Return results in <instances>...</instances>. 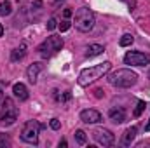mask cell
<instances>
[{
  "instance_id": "1",
  "label": "cell",
  "mask_w": 150,
  "mask_h": 148,
  "mask_svg": "<svg viewBox=\"0 0 150 148\" xmlns=\"http://www.w3.org/2000/svg\"><path fill=\"white\" fill-rule=\"evenodd\" d=\"M110 68H112V63H110V61H103V63H100V65H94V66H91V68L82 70L80 75H79V85L87 87V85L93 84L94 80H98V78H101L103 75H107L110 72Z\"/></svg>"
},
{
  "instance_id": "2",
  "label": "cell",
  "mask_w": 150,
  "mask_h": 148,
  "mask_svg": "<svg viewBox=\"0 0 150 148\" xmlns=\"http://www.w3.org/2000/svg\"><path fill=\"white\" fill-rule=\"evenodd\" d=\"M108 82L115 87L127 89V87H133L138 82V75L129 68H122V70H117L112 75H108Z\"/></svg>"
},
{
  "instance_id": "3",
  "label": "cell",
  "mask_w": 150,
  "mask_h": 148,
  "mask_svg": "<svg viewBox=\"0 0 150 148\" xmlns=\"http://www.w3.org/2000/svg\"><path fill=\"white\" fill-rule=\"evenodd\" d=\"M74 23H75V28H77L79 32H82V33L91 32L93 26H94V12H93L91 9H87V7L77 9Z\"/></svg>"
},
{
  "instance_id": "4",
  "label": "cell",
  "mask_w": 150,
  "mask_h": 148,
  "mask_svg": "<svg viewBox=\"0 0 150 148\" xmlns=\"http://www.w3.org/2000/svg\"><path fill=\"white\" fill-rule=\"evenodd\" d=\"M61 49H63V38L58 37V35H51V37H47L37 47L38 54H40L44 59L51 58L52 54H56V52H58V51H61Z\"/></svg>"
},
{
  "instance_id": "5",
  "label": "cell",
  "mask_w": 150,
  "mask_h": 148,
  "mask_svg": "<svg viewBox=\"0 0 150 148\" xmlns=\"http://www.w3.org/2000/svg\"><path fill=\"white\" fill-rule=\"evenodd\" d=\"M18 115H19V110L14 105V101L11 98H5L0 106V122L4 125H12L18 120Z\"/></svg>"
},
{
  "instance_id": "6",
  "label": "cell",
  "mask_w": 150,
  "mask_h": 148,
  "mask_svg": "<svg viewBox=\"0 0 150 148\" xmlns=\"http://www.w3.org/2000/svg\"><path fill=\"white\" fill-rule=\"evenodd\" d=\"M40 124L37 120H28L25 125H23V131H21V140L25 143H30V145H38V132H40Z\"/></svg>"
},
{
  "instance_id": "7",
  "label": "cell",
  "mask_w": 150,
  "mask_h": 148,
  "mask_svg": "<svg viewBox=\"0 0 150 148\" xmlns=\"http://www.w3.org/2000/svg\"><path fill=\"white\" fill-rule=\"evenodd\" d=\"M124 63L126 65H131V66H147V65H150V56L147 52L129 51L124 56Z\"/></svg>"
},
{
  "instance_id": "8",
  "label": "cell",
  "mask_w": 150,
  "mask_h": 148,
  "mask_svg": "<svg viewBox=\"0 0 150 148\" xmlns=\"http://www.w3.org/2000/svg\"><path fill=\"white\" fill-rule=\"evenodd\" d=\"M93 138L96 143H100L101 147H112L113 141H115V136H113L112 131L105 129V127H98L93 131Z\"/></svg>"
},
{
  "instance_id": "9",
  "label": "cell",
  "mask_w": 150,
  "mask_h": 148,
  "mask_svg": "<svg viewBox=\"0 0 150 148\" xmlns=\"http://www.w3.org/2000/svg\"><path fill=\"white\" fill-rule=\"evenodd\" d=\"M80 120L84 124H98V122H101V113L93 108H87V110L80 111Z\"/></svg>"
},
{
  "instance_id": "10",
  "label": "cell",
  "mask_w": 150,
  "mask_h": 148,
  "mask_svg": "<svg viewBox=\"0 0 150 148\" xmlns=\"http://www.w3.org/2000/svg\"><path fill=\"white\" fill-rule=\"evenodd\" d=\"M108 117H110V120H112L113 124H122V122L126 120L127 113H126V110H124L122 106H115V108H110Z\"/></svg>"
},
{
  "instance_id": "11",
  "label": "cell",
  "mask_w": 150,
  "mask_h": 148,
  "mask_svg": "<svg viewBox=\"0 0 150 148\" xmlns=\"http://www.w3.org/2000/svg\"><path fill=\"white\" fill-rule=\"evenodd\" d=\"M42 68H44L42 63H33V65L28 66V70H26V78L30 80V84H35V82H37L38 73L42 72Z\"/></svg>"
},
{
  "instance_id": "12",
  "label": "cell",
  "mask_w": 150,
  "mask_h": 148,
  "mask_svg": "<svg viewBox=\"0 0 150 148\" xmlns=\"http://www.w3.org/2000/svg\"><path fill=\"white\" fill-rule=\"evenodd\" d=\"M12 92H14V96L19 99V101H26L28 99V89H26V85L25 84H21V82H18V84H14L12 85Z\"/></svg>"
},
{
  "instance_id": "13",
  "label": "cell",
  "mask_w": 150,
  "mask_h": 148,
  "mask_svg": "<svg viewBox=\"0 0 150 148\" xmlns=\"http://www.w3.org/2000/svg\"><path fill=\"white\" fill-rule=\"evenodd\" d=\"M136 127H127L126 131H124V134H122V140H120V145L122 147H129L133 141H134V138H136Z\"/></svg>"
},
{
  "instance_id": "14",
  "label": "cell",
  "mask_w": 150,
  "mask_h": 148,
  "mask_svg": "<svg viewBox=\"0 0 150 148\" xmlns=\"http://www.w3.org/2000/svg\"><path fill=\"white\" fill-rule=\"evenodd\" d=\"M25 56H26V45L21 44L19 47L12 49V52H11V61H21Z\"/></svg>"
},
{
  "instance_id": "15",
  "label": "cell",
  "mask_w": 150,
  "mask_h": 148,
  "mask_svg": "<svg viewBox=\"0 0 150 148\" xmlns=\"http://www.w3.org/2000/svg\"><path fill=\"white\" fill-rule=\"evenodd\" d=\"M101 52H105V47H103V45H100V44H93V45H89V47H87L86 56H87V58H96V56H100Z\"/></svg>"
},
{
  "instance_id": "16",
  "label": "cell",
  "mask_w": 150,
  "mask_h": 148,
  "mask_svg": "<svg viewBox=\"0 0 150 148\" xmlns=\"http://www.w3.org/2000/svg\"><path fill=\"white\" fill-rule=\"evenodd\" d=\"M74 138H75V141H77V145H86V141H87V136H86V132L82 129H77L75 131Z\"/></svg>"
},
{
  "instance_id": "17",
  "label": "cell",
  "mask_w": 150,
  "mask_h": 148,
  "mask_svg": "<svg viewBox=\"0 0 150 148\" xmlns=\"http://www.w3.org/2000/svg\"><path fill=\"white\" fill-rule=\"evenodd\" d=\"M133 42H134V37H133L131 33H126V35H122V37H120L119 45H120V47H127V45H131Z\"/></svg>"
},
{
  "instance_id": "18",
  "label": "cell",
  "mask_w": 150,
  "mask_h": 148,
  "mask_svg": "<svg viewBox=\"0 0 150 148\" xmlns=\"http://www.w3.org/2000/svg\"><path fill=\"white\" fill-rule=\"evenodd\" d=\"M54 96H56V99H58L59 103H67V101H70V99H72V92H70V91L63 92L61 96H59V92H58V91H54Z\"/></svg>"
},
{
  "instance_id": "19",
  "label": "cell",
  "mask_w": 150,
  "mask_h": 148,
  "mask_svg": "<svg viewBox=\"0 0 150 148\" xmlns=\"http://www.w3.org/2000/svg\"><path fill=\"white\" fill-rule=\"evenodd\" d=\"M11 12H12L11 2H2V4H0V16H9Z\"/></svg>"
},
{
  "instance_id": "20",
  "label": "cell",
  "mask_w": 150,
  "mask_h": 148,
  "mask_svg": "<svg viewBox=\"0 0 150 148\" xmlns=\"http://www.w3.org/2000/svg\"><path fill=\"white\" fill-rule=\"evenodd\" d=\"M145 108H147V103H145V101H138V105H136V108L133 111V115H134V117H140Z\"/></svg>"
},
{
  "instance_id": "21",
  "label": "cell",
  "mask_w": 150,
  "mask_h": 148,
  "mask_svg": "<svg viewBox=\"0 0 150 148\" xmlns=\"http://www.w3.org/2000/svg\"><path fill=\"white\" fill-rule=\"evenodd\" d=\"M70 26H72V23H70V21H63V23H59V30H61V32L70 30Z\"/></svg>"
},
{
  "instance_id": "22",
  "label": "cell",
  "mask_w": 150,
  "mask_h": 148,
  "mask_svg": "<svg viewBox=\"0 0 150 148\" xmlns=\"http://www.w3.org/2000/svg\"><path fill=\"white\" fill-rule=\"evenodd\" d=\"M51 127H52L54 131H58V129L61 127V124H59V120H58V118H52V120H51Z\"/></svg>"
},
{
  "instance_id": "23",
  "label": "cell",
  "mask_w": 150,
  "mask_h": 148,
  "mask_svg": "<svg viewBox=\"0 0 150 148\" xmlns=\"http://www.w3.org/2000/svg\"><path fill=\"white\" fill-rule=\"evenodd\" d=\"M54 28H56V19L52 18V19L47 21V30H54Z\"/></svg>"
},
{
  "instance_id": "24",
  "label": "cell",
  "mask_w": 150,
  "mask_h": 148,
  "mask_svg": "<svg viewBox=\"0 0 150 148\" xmlns=\"http://www.w3.org/2000/svg\"><path fill=\"white\" fill-rule=\"evenodd\" d=\"M122 2H126V4H127V7H129L131 11L136 7V0H122Z\"/></svg>"
},
{
  "instance_id": "25",
  "label": "cell",
  "mask_w": 150,
  "mask_h": 148,
  "mask_svg": "<svg viewBox=\"0 0 150 148\" xmlns=\"http://www.w3.org/2000/svg\"><path fill=\"white\" fill-rule=\"evenodd\" d=\"M94 96H96V98H101V96H103V91H101V89H96V91H94Z\"/></svg>"
},
{
  "instance_id": "26",
  "label": "cell",
  "mask_w": 150,
  "mask_h": 148,
  "mask_svg": "<svg viewBox=\"0 0 150 148\" xmlns=\"http://www.w3.org/2000/svg\"><path fill=\"white\" fill-rule=\"evenodd\" d=\"M63 16H65V18H70V16H72V11H70V9H65Z\"/></svg>"
},
{
  "instance_id": "27",
  "label": "cell",
  "mask_w": 150,
  "mask_h": 148,
  "mask_svg": "<svg viewBox=\"0 0 150 148\" xmlns=\"http://www.w3.org/2000/svg\"><path fill=\"white\" fill-rule=\"evenodd\" d=\"M59 147H61V148H67V140H61V141H59Z\"/></svg>"
},
{
  "instance_id": "28",
  "label": "cell",
  "mask_w": 150,
  "mask_h": 148,
  "mask_svg": "<svg viewBox=\"0 0 150 148\" xmlns=\"http://www.w3.org/2000/svg\"><path fill=\"white\" fill-rule=\"evenodd\" d=\"M145 132H150V118H149V122H147V125H145Z\"/></svg>"
},
{
  "instance_id": "29",
  "label": "cell",
  "mask_w": 150,
  "mask_h": 148,
  "mask_svg": "<svg viewBox=\"0 0 150 148\" xmlns=\"http://www.w3.org/2000/svg\"><path fill=\"white\" fill-rule=\"evenodd\" d=\"M4 35V26H2V23H0V37Z\"/></svg>"
},
{
  "instance_id": "30",
  "label": "cell",
  "mask_w": 150,
  "mask_h": 148,
  "mask_svg": "<svg viewBox=\"0 0 150 148\" xmlns=\"http://www.w3.org/2000/svg\"><path fill=\"white\" fill-rule=\"evenodd\" d=\"M2 96H4V94H2V89H0V99H2Z\"/></svg>"
},
{
  "instance_id": "31",
  "label": "cell",
  "mask_w": 150,
  "mask_h": 148,
  "mask_svg": "<svg viewBox=\"0 0 150 148\" xmlns=\"http://www.w3.org/2000/svg\"><path fill=\"white\" fill-rule=\"evenodd\" d=\"M59 2H63V0H56V4H59Z\"/></svg>"
}]
</instances>
